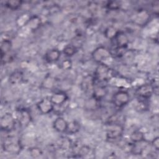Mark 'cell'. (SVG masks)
<instances>
[{
	"instance_id": "6da1fadb",
	"label": "cell",
	"mask_w": 159,
	"mask_h": 159,
	"mask_svg": "<svg viewBox=\"0 0 159 159\" xmlns=\"http://www.w3.org/2000/svg\"><path fill=\"white\" fill-rule=\"evenodd\" d=\"M111 52L104 47H99L96 48L92 53V57L93 60L100 63H104L103 62L108 60L111 56Z\"/></svg>"
},
{
	"instance_id": "7a4b0ae2",
	"label": "cell",
	"mask_w": 159,
	"mask_h": 159,
	"mask_svg": "<svg viewBox=\"0 0 159 159\" xmlns=\"http://www.w3.org/2000/svg\"><path fill=\"white\" fill-rule=\"evenodd\" d=\"M123 129L122 126L116 122H109L107 128V139L109 140H116L122 135Z\"/></svg>"
},
{
	"instance_id": "3957f363",
	"label": "cell",
	"mask_w": 159,
	"mask_h": 159,
	"mask_svg": "<svg viewBox=\"0 0 159 159\" xmlns=\"http://www.w3.org/2000/svg\"><path fill=\"white\" fill-rule=\"evenodd\" d=\"M111 75L110 68L104 63H100L96 70L94 79L100 81H104L107 80Z\"/></svg>"
},
{
	"instance_id": "277c9868",
	"label": "cell",
	"mask_w": 159,
	"mask_h": 159,
	"mask_svg": "<svg viewBox=\"0 0 159 159\" xmlns=\"http://www.w3.org/2000/svg\"><path fill=\"white\" fill-rule=\"evenodd\" d=\"M2 148L4 151L9 153H19L20 149V145L19 142L13 137H9L4 140Z\"/></svg>"
},
{
	"instance_id": "5b68a950",
	"label": "cell",
	"mask_w": 159,
	"mask_h": 159,
	"mask_svg": "<svg viewBox=\"0 0 159 159\" xmlns=\"http://www.w3.org/2000/svg\"><path fill=\"white\" fill-rule=\"evenodd\" d=\"M130 100V96L127 91H119L115 93L112 98L114 104L117 107H122L125 106Z\"/></svg>"
},
{
	"instance_id": "8992f818",
	"label": "cell",
	"mask_w": 159,
	"mask_h": 159,
	"mask_svg": "<svg viewBox=\"0 0 159 159\" xmlns=\"http://www.w3.org/2000/svg\"><path fill=\"white\" fill-rule=\"evenodd\" d=\"M16 121L11 114L6 113L1 119V129L5 131H11L15 127Z\"/></svg>"
},
{
	"instance_id": "52a82bcc",
	"label": "cell",
	"mask_w": 159,
	"mask_h": 159,
	"mask_svg": "<svg viewBox=\"0 0 159 159\" xmlns=\"http://www.w3.org/2000/svg\"><path fill=\"white\" fill-rule=\"evenodd\" d=\"M154 91V88L150 84H145L140 86L136 90V94L144 99H149Z\"/></svg>"
},
{
	"instance_id": "ba28073f",
	"label": "cell",
	"mask_w": 159,
	"mask_h": 159,
	"mask_svg": "<svg viewBox=\"0 0 159 159\" xmlns=\"http://www.w3.org/2000/svg\"><path fill=\"white\" fill-rule=\"evenodd\" d=\"M37 106L41 113L47 114L53 109L54 104L52 102L50 98H45L40 101L37 103Z\"/></svg>"
},
{
	"instance_id": "9c48e42d",
	"label": "cell",
	"mask_w": 159,
	"mask_h": 159,
	"mask_svg": "<svg viewBox=\"0 0 159 159\" xmlns=\"http://www.w3.org/2000/svg\"><path fill=\"white\" fill-rule=\"evenodd\" d=\"M112 40L114 41V44L116 45V48H125L129 42L127 36L124 32L120 31H119L117 34Z\"/></svg>"
},
{
	"instance_id": "30bf717a",
	"label": "cell",
	"mask_w": 159,
	"mask_h": 159,
	"mask_svg": "<svg viewBox=\"0 0 159 159\" xmlns=\"http://www.w3.org/2000/svg\"><path fill=\"white\" fill-rule=\"evenodd\" d=\"M50 99L54 105L61 106L66 101L68 96L64 92L59 91L52 94Z\"/></svg>"
},
{
	"instance_id": "8fae6325",
	"label": "cell",
	"mask_w": 159,
	"mask_h": 159,
	"mask_svg": "<svg viewBox=\"0 0 159 159\" xmlns=\"http://www.w3.org/2000/svg\"><path fill=\"white\" fill-rule=\"evenodd\" d=\"M17 119L21 125H26L30 121V116L26 109H20L17 112Z\"/></svg>"
},
{
	"instance_id": "7c38bea8",
	"label": "cell",
	"mask_w": 159,
	"mask_h": 159,
	"mask_svg": "<svg viewBox=\"0 0 159 159\" xmlns=\"http://www.w3.org/2000/svg\"><path fill=\"white\" fill-rule=\"evenodd\" d=\"M60 57V52L56 48L48 50L45 54V59L49 63L57 61Z\"/></svg>"
},
{
	"instance_id": "4fadbf2b",
	"label": "cell",
	"mask_w": 159,
	"mask_h": 159,
	"mask_svg": "<svg viewBox=\"0 0 159 159\" xmlns=\"http://www.w3.org/2000/svg\"><path fill=\"white\" fill-rule=\"evenodd\" d=\"M94 81H95L94 78H93V76H86L83 80V82L81 83L83 89L86 92H89L91 91L93 92L94 88V84H95Z\"/></svg>"
},
{
	"instance_id": "5bb4252c",
	"label": "cell",
	"mask_w": 159,
	"mask_h": 159,
	"mask_svg": "<svg viewBox=\"0 0 159 159\" xmlns=\"http://www.w3.org/2000/svg\"><path fill=\"white\" fill-rule=\"evenodd\" d=\"M68 123L62 117H59L57 118L53 122V128L59 132H66Z\"/></svg>"
},
{
	"instance_id": "9a60e30c",
	"label": "cell",
	"mask_w": 159,
	"mask_h": 159,
	"mask_svg": "<svg viewBox=\"0 0 159 159\" xmlns=\"http://www.w3.org/2000/svg\"><path fill=\"white\" fill-rule=\"evenodd\" d=\"M12 47V43L11 40L8 39H4L1 41V58L7 55L10 52Z\"/></svg>"
},
{
	"instance_id": "2e32d148",
	"label": "cell",
	"mask_w": 159,
	"mask_h": 159,
	"mask_svg": "<svg viewBox=\"0 0 159 159\" xmlns=\"http://www.w3.org/2000/svg\"><path fill=\"white\" fill-rule=\"evenodd\" d=\"M80 129V124L76 120H73L70 123H68L66 132L70 134H74L77 133Z\"/></svg>"
},
{
	"instance_id": "e0dca14e",
	"label": "cell",
	"mask_w": 159,
	"mask_h": 159,
	"mask_svg": "<svg viewBox=\"0 0 159 159\" xmlns=\"http://www.w3.org/2000/svg\"><path fill=\"white\" fill-rule=\"evenodd\" d=\"M93 97L96 100H99L102 99L106 94V89L104 87L101 86H96L94 88L93 91Z\"/></svg>"
},
{
	"instance_id": "ac0fdd59",
	"label": "cell",
	"mask_w": 159,
	"mask_h": 159,
	"mask_svg": "<svg viewBox=\"0 0 159 159\" xmlns=\"http://www.w3.org/2000/svg\"><path fill=\"white\" fill-rule=\"evenodd\" d=\"M23 75L21 71H16L11 73V75L9 76V81L11 84H16L22 80Z\"/></svg>"
},
{
	"instance_id": "d6986e66",
	"label": "cell",
	"mask_w": 159,
	"mask_h": 159,
	"mask_svg": "<svg viewBox=\"0 0 159 159\" xmlns=\"http://www.w3.org/2000/svg\"><path fill=\"white\" fill-rule=\"evenodd\" d=\"M118 32L119 30H117L114 27L110 26L106 29L104 31V35L106 37V38L111 40H113Z\"/></svg>"
},
{
	"instance_id": "ffe728a7",
	"label": "cell",
	"mask_w": 159,
	"mask_h": 159,
	"mask_svg": "<svg viewBox=\"0 0 159 159\" xmlns=\"http://www.w3.org/2000/svg\"><path fill=\"white\" fill-rule=\"evenodd\" d=\"M130 139L134 143H137L144 140V135L142 132L139 130H135L130 135Z\"/></svg>"
},
{
	"instance_id": "44dd1931",
	"label": "cell",
	"mask_w": 159,
	"mask_h": 159,
	"mask_svg": "<svg viewBox=\"0 0 159 159\" xmlns=\"http://www.w3.org/2000/svg\"><path fill=\"white\" fill-rule=\"evenodd\" d=\"M76 47L75 46V45H71V44H68L66 45L64 48H63V53L65 55L68 57H71L76 52Z\"/></svg>"
},
{
	"instance_id": "7402d4cb",
	"label": "cell",
	"mask_w": 159,
	"mask_h": 159,
	"mask_svg": "<svg viewBox=\"0 0 159 159\" xmlns=\"http://www.w3.org/2000/svg\"><path fill=\"white\" fill-rule=\"evenodd\" d=\"M22 4V1H17V0H11V1H7L6 2V6L12 9V10H16L19 9Z\"/></svg>"
},
{
	"instance_id": "603a6c76",
	"label": "cell",
	"mask_w": 159,
	"mask_h": 159,
	"mask_svg": "<svg viewBox=\"0 0 159 159\" xmlns=\"http://www.w3.org/2000/svg\"><path fill=\"white\" fill-rule=\"evenodd\" d=\"M107 8H109V9H112V10H116L117 9L120 7V5L119 4L116 2V1H111L109 2L108 4L106 5Z\"/></svg>"
},
{
	"instance_id": "cb8c5ba5",
	"label": "cell",
	"mask_w": 159,
	"mask_h": 159,
	"mask_svg": "<svg viewBox=\"0 0 159 159\" xmlns=\"http://www.w3.org/2000/svg\"><path fill=\"white\" fill-rule=\"evenodd\" d=\"M30 154L32 156H33L34 157H37L39 155H41V151L39 148H31V150H30Z\"/></svg>"
},
{
	"instance_id": "d4e9b609",
	"label": "cell",
	"mask_w": 159,
	"mask_h": 159,
	"mask_svg": "<svg viewBox=\"0 0 159 159\" xmlns=\"http://www.w3.org/2000/svg\"><path fill=\"white\" fill-rule=\"evenodd\" d=\"M89 151V148L87 146H83L79 150L80 155H85L88 153Z\"/></svg>"
},
{
	"instance_id": "484cf974",
	"label": "cell",
	"mask_w": 159,
	"mask_h": 159,
	"mask_svg": "<svg viewBox=\"0 0 159 159\" xmlns=\"http://www.w3.org/2000/svg\"><path fill=\"white\" fill-rule=\"evenodd\" d=\"M71 66V62L69 60H66L63 61L61 63V66L63 69H68Z\"/></svg>"
},
{
	"instance_id": "4316f807",
	"label": "cell",
	"mask_w": 159,
	"mask_h": 159,
	"mask_svg": "<svg viewBox=\"0 0 159 159\" xmlns=\"http://www.w3.org/2000/svg\"><path fill=\"white\" fill-rule=\"evenodd\" d=\"M152 145L153 146V147L156 149V150H158L159 148V138L158 137H157L156 138H155L153 141H152Z\"/></svg>"
}]
</instances>
